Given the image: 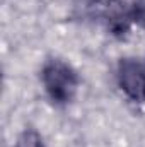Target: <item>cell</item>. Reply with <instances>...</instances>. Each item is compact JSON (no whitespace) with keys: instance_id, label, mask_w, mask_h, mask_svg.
Segmentation results:
<instances>
[{"instance_id":"obj_1","label":"cell","mask_w":145,"mask_h":147,"mask_svg":"<svg viewBox=\"0 0 145 147\" xmlns=\"http://www.w3.org/2000/svg\"><path fill=\"white\" fill-rule=\"evenodd\" d=\"M41 82L51 103L65 106L72 103L77 94L79 74L67 62L60 58H50L41 69Z\"/></svg>"},{"instance_id":"obj_5","label":"cell","mask_w":145,"mask_h":147,"mask_svg":"<svg viewBox=\"0 0 145 147\" xmlns=\"http://www.w3.org/2000/svg\"><path fill=\"white\" fill-rule=\"evenodd\" d=\"M132 17L142 29H145V0H133L132 2Z\"/></svg>"},{"instance_id":"obj_3","label":"cell","mask_w":145,"mask_h":147,"mask_svg":"<svg viewBox=\"0 0 145 147\" xmlns=\"http://www.w3.org/2000/svg\"><path fill=\"white\" fill-rule=\"evenodd\" d=\"M116 80L125 96L145 105V57H125L118 62Z\"/></svg>"},{"instance_id":"obj_2","label":"cell","mask_w":145,"mask_h":147,"mask_svg":"<svg viewBox=\"0 0 145 147\" xmlns=\"http://www.w3.org/2000/svg\"><path fill=\"white\" fill-rule=\"evenodd\" d=\"M89 14L104 22L108 31L116 38L126 36L133 22L132 7H126L125 0H87Z\"/></svg>"},{"instance_id":"obj_4","label":"cell","mask_w":145,"mask_h":147,"mask_svg":"<svg viewBox=\"0 0 145 147\" xmlns=\"http://www.w3.org/2000/svg\"><path fill=\"white\" fill-rule=\"evenodd\" d=\"M15 147H46L43 142V137L33 128H26L24 132L19 134Z\"/></svg>"}]
</instances>
